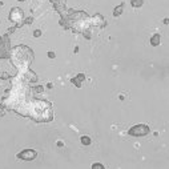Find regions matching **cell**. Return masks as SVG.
<instances>
[{"label":"cell","instance_id":"cell-9","mask_svg":"<svg viewBox=\"0 0 169 169\" xmlns=\"http://www.w3.org/2000/svg\"><path fill=\"white\" fill-rule=\"evenodd\" d=\"M92 168H93V169H96V168H101V169H103L104 167L101 165V164H93V165H92Z\"/></svg>","mask_w":169,"mask_h":169},{"label":"cell","instance_id":"cell-1","mask_svg":"<svg viewBox=\"0 0 169 169\" xmlns=\"http://www.w3.org/2000/svg\"><path fill=\"white\" fill-rule=\"evenodd\" d=\"M149 132H150L149 127L145 125V124H137V125L132 127L131 129L128 131V133H129L131 136H133V137H144V136L148 135Z\"/></svg>","mask_w":169,"mask_h":169},{"label":"cell","instance_id":"cell-3","mask_svg":"<svg viewBox=\"0 0 169 169\" xmlns=\"http://www.w3.org/2000/svg\"><path fill=\"white\" fill-rule=\"evenodd\" d=\"M10 19L13 21V23H19V21L23 19V11L20 10V8H12L11 10V15H10Z\"/></svg>","mask_w":169,"mask_h":169},{"label":"cell","instance_id":"cell-7","mask_svg":"<svg viewBox=\"0 0 169 169\" xmlns=\"http://www.w3.org/2000/svg\"><path fill=\"white\" fill-rule=\"evenodd\" d=\"M81 143L84 144V145H88V144H91V140H89V137H87V136H84V137H81Z\"/></svg>","mask_w":169,"mask_h":169},{"label":"cell","instance_id":"cell-10","mask_svg":"<svg viewBox=\"0 0 169 169\" xmlns=\"http://www.w3.org/2000/svg\"><path fill=\"white\" fill-rule=\"evenodd\" d=\"M19 2H24V0H19Z\"/></svg>","mask_w":169,"mask_h":169},{"label":"cell","instance_id":"cell-6","mask_svg":"<svg viewBox=\"0 0 169 169\" xmlns=\"http://www.w3.org/2000/svg\"><path fill=\"white\" fill-rule=\"evenodd\" d=\"M131 4H132V6L135 7V8H139V7L143 6V0H132Z\"/></svg>","mask_w":169,"mask_h":169},{"label":"cell","instance_id":"cell-11","mask_svg":"<svg viewBox=\"0 0 169 169\" xmlns=\"http://www.w3.org/2000/svg\"><path fill=\"white\" fill-rule=\"evenodd\" d=\"M2 4H3V3H2V2H0V6H2Z\"/></svg>","mask_w":169,"mask_h":169},{"label":"cell","instance_id":"cell-2","mask_svg":"<svg viewBox=\"0 0 169 169\" xmlns=\"http://www.w3.org/2000/svg\"><path fill=\"white\" fill-rule=\"evenodd\" d=\"M37 156V153H36V150H33V149H25L23 150V152H20V153H17V158L19 160H23V161H32V160Z\"/></svg>","mask_w":169,"mask_h":169},{"label":"cell","instance_id":"cell-4","mask_svg":"<svg viewBox=\"0 0 169 169\" xmlns=\"http://www.w3.org/2000/svg\"><path fill=\"white\" fill-rule=\"evenodd\" d=\"M160 40H161V36H160L158 33H156V35H153V36L150 37V44H152L153 47H156V46L160 44Z\"/></svg>","mask_w":169,"mask_h":169},{"label":"cell","instance_id":"cell-5","mask_svg":"<svg viewBox=\"0 0 169 169\" xmlns=\"http://www.w3.org/2000/svg\"><path fill=\"white\" fill-rule=\"evenodd\" d=\"M123 8H124V3H121V4H120V7L115 8V11H113V16H119V15H121V11H123Z\"/></svg>","mask_w":169,"mask_h":169},{"label":"cell","instance_id":"cell-8","mask_svg":"<svg viewBox=\"0 0 169 169\" xmlns=\"http://www.w3.org/2000/svg\"><path fill=\"white\" fill-rule=\"evenodd\" d=\"M4 113H6V109H4L3 105H0V116H3Z\"/></svg>","mask_w":169,"mask_h":169}]
</instances>
